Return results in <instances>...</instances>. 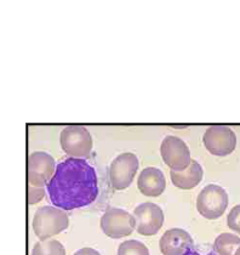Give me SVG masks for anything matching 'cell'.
Wrapping results in <instances>:
<instances>
[{
	"label": "cell",
	"mask_w": 240,
	"mask_h": 255,
	"mask_svg": "<svg viewBox=\"0 0 240 255\" xmlns=\"http://www.w3.org/2000/svg\"><path fill=\"white\" fill-rule=\"evenodd\" d=\"M46 190L54 207L62 210L78 209L97 198V175L85 159L70 157L56 165Z\"/></svg>",
	"instance_id": "obj_1"
},
{
	"label": "cell",
	"mask_w": 240,
	"mask_h": 255,
	"mask_svg": "<svg viewBox=\"0 0 240 255\" xmlns=\"http://www.w3.org/2000/svg\"><path fill=\"white\" fill-rule=\"evenodd\" d=\"M70 225V219L65 210L60 208L45 206L35 212L33 218V231L40 241H48L49 238L59 235Z\"/></svg>",
	"instance_id": "obj_2"
},
{
	"label": "cell",
	"mask_w": 240,
	"mask_h": 255,
	"mask_svg": "<svg viewBox=\"0 0 240 255\" xmlns=\"http://www.w3.org/2000/svg\"><path fill=\"white\" fill-rule=\"evenodd\" d=\"M61 147L72 158H86L92 151V137L81 126L66 127L60 135Z\"/></svg>",
	"instance_id": "obj_3"
},
{
	"label": "cell",
	"mask_w": 240,
	"mask_h": 255,
	"mask_svg": "<svg viewBox=\"0 0 240 255\" xmlns=\"http://www.w3.org/2000/svg\"><path fill=\"white\" fill-rule=\"evenodd\" d=\"M228 207V195L219 185H208L200 191L197 198V209L201 216L216 220L225 214Z\"/></svg>",
	"instance_id": "obj_4"
},
{
	"label": "cell",
	"mask_w": 240,
	"mask_h": 255,
	"mask_svg": "<svg viewBox=\"0 0 240 255\" xmlns=\"http://www.w3.org/2000/svg\"><path fill=\"white\" fill-rule=\"evenodd\" d=\"M101 229L103 234L114 240L128 237L136 229V219L126 210L119 208H107L101 218Z\"/></svg>",
	"instance_id": "obj_5"
},
{
	"label": "cell",
	"mask_w": 240,
	"mask_h": 255,
	"mask_svg": "<svg viewBox=\"0 0 240 255\" xmlns=\"http://www.w3.org/2000/svg\"><path fill=\"white\" fill-rule=\"evenodd\" d=\"M139 170V158L131 152L121 153L110 163L109 182L114 190L121 191L128 188L134 181Z\"/></svg>",
	"instance_id": "obj_6"
},
{
	"label": "cell",
	"mask_w": 240,
	"mask_h": 255,
	"mask_svg": "<svg viewBox=\"0 0 240 255\" xmlns=\"http://www.w3.org/2000/svg\"><path fill=\"white\" fill-rule=\"evenodd\" d=\"M160 154L165 164L173 171H184L193 160L186 142L172 135H169L162 140Z\"/></svg>",
	"instance_id": "obj_7"
},
{
	"label": "cell",
	"mask_w": 240,
	"mask_h": 255,
	"mask_svg": "<svg viewBox=\"0 0 240 255\" xmlns=\"http://www.w3.org/2000/svg\"><path fill=\"white\" fill-rule=\"evenodd\" d=\"M203 142L211 154L225 157L236 149L237 136L231 128L226 126H211L203 136Z\"/></svg>",
	"instance_id": "obj_8"
},
{
	"label": "cell",
	"mask_w": 240,
	"mask_h": 255,
	"mask_svg": "<svg viewBox=\"0 0 240 255\" xmlns=\"http://www.w3.org/2000/svg\"><path fill=\"white\" fill-rule=\"evenodd\" d=\"M56 167L55 159L46 152H33L28 157V182L30 186L44 187L50 182Z\"/></svg>",
	"instance_id": "obj_9"
},
{
	"label": "cell",
	"mask_w": 240,
	"mask_h": 255,
	"mask_svg": "<svg viewBox=\"0 0 240 255\" xmlns=\"http://www.w3.org/2000/svg\"><path fill=\"white\" fill-rule=\"evenodd\" d=\"M136 230L142 236H154L159 232L164 224V213L157 204L146 202L135 208Z\"/></svg>",
	"instance_id": "obj_10"
},
{
	"label": "cell",
	"mask_w": 240,
	"mask_h": 255,
	"mask_svg": "<svg viewBox=\"0 0 240 255\" xmlns=\"http://www.w3.org/2000/svg\"><path fill=\"white\" fill-rule=\"evenodd\" d=\"M192 246V237L182 229L167 230L159 241V248L162 255H184Z\"/></svg>",
	"instance_id": "obj_11"
},
{
	"label": "cell",
	"mask_w": 240,
	"mask_h": 255,
	"mask_svg": "<svg viewBox=\"0 0 240 255\" xmlns=\"http://www.w3.org/2000/svg\"><path fill=\"white\" fill-rule=\"evenodd\" d=\"M137 187L142 195L147 197H159L166 188V179L158 168L148 167L141 171Z\"/></svg>",
	"instance_id": "obj_12"
},
{
	"label": "cell",
	"mask_w": 240,
	"mask_h": 255,
	"mask_svg": "<svg viewBox=\"0 0 240 255\" xmlns=\"http://www.w3.org/2000/svg\"><path fill=\"white\" fill-rule=\"evenodd\" d=\"M203 168L194 159L184 171L170 170V177L173 186L181 188V190H192L198 186L203 180Z\"/></svg>",
	"instance_id": "obj_13"
},
{
	"label": "cell",
	"mask_w": 240,
	"mask_h": 255,
	"mask_svg": "<svg viewBox=\"0 0 240 255\" xmlns=\"http://www.w3.org/2000/svg\"><path fill=\"white\" fill-rule=\"evenodd\" d=\"M240 247V238L233 234H221L215 240L214 249L217 255H234Z\"/></svg>",
	"instance_id": "obj_14"
},
{
	"label": "cell",
	"mask_w": 240,
	"mask_h": 255,
	"mask_svg": "<svg viewBox=\"0 0 240 255\" xmlns=\"http://www.w3.org/2000/svg\"><path fill=\"white\" fill-rule=\"evenodd\" d=\"M32 255H66V249L56 240L40 241L33 247Z\"/></svg>",
	"instance_id": "obj_15"
},
{
	"label": "cell",
	"mask_w": 240,
	"mask_h": 255,
	"mask_svg": "<svg viewBox=\"0 0 240 255\" xmlns=\"http://www.w3.org/2000/svg\"><path fill=\"white\" fill-rule=\"evenodd\" d=\"M118 255H150L148 248L136 240L125 241L118 248Z\"/></svg>",
	"instance_id": "obj_16"
},
{
	"label": "cell",
	"mask_w": 240,
	"mask_h": 255,
	"mask_svg": "<svg viewBox=\"0 0 240 255\" xmlns=\"http://www.w3.org/2000/svg\"><path fill=\"white\" fill-rule=\"evenodd\" d=\"M227 225L232 231L240 235V204L232 208L230 214L227 216Z\"/></svg>",
	"instance_id": "obj_17"
},
{
	"label": "cell",
	"mask_w": 240,
	"mask_h": 255,
	"mask_svg": "<svg viewBox=\"0 0 240 255\" xmlns=\"http://www.w3.org/2000/svg\"><path fill=\"white\" fill-rule=\"evenodd\" d=\"M45 196V190L44 187H34V186H28V203L30 206L33 204L39 203L41 199Z\"/></svg>",
	"instance_id": "obj_18"
},
{
	"label": "cell",
	"mask_w": 240,
	"mask_h": 255,
	"mask_svg": "<svg viewBox=\"0 0 240 255\" xmlns=\"http://www.w3.org/2000/svg\"><path fill=\"white\" fill-rule=\"evenodd\" d=\"M74 255H101V254L93 248H82V249H79L77 253H74Z\"/></svg>",
	"instance_id": "obj_19"
},
{
	"label": "cell",
	"mask_w": 240,
	"mask_h": 255,
	"mask_svg": "<svg viewBox=\"0 0 240 255\" xmlns=\"http://www.w3.org/2000/svg\"><path fill=\"white\" fill-rule=\"evenodd\" d=\"M184 255H201V254L198 253V252H195L194 249L190 248V249H188V251L186 252V254H184ZM206 255H217V254H215V253H209V254H206Z\"/></svg>",
	"instance_id": "obj_20"
},
{
	"label": "cell",
	"mask_w": 240,
	"mask_h": 255,
	"mask_svg": "<svg viewBox=\"0 0 240 255\" xmlns=\"http://www.w3.org/2000/svg\"><path fill=\"white\" fill-rule=\"evenodd\" d=\"M234 255H240V247H239L238 249H237V252H236V253H234Z\"/></svg>",
	"instance_id": "obj_21"
}]
</instances>
